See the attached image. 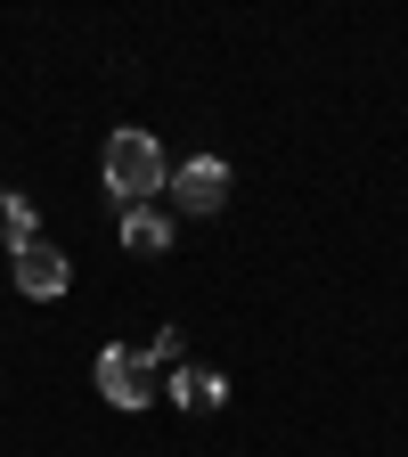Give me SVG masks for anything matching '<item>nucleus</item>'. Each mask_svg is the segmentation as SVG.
I'll use <instances>...</instances> for the list:
<instances>
[{
	"mask_svg": "<svg viewBox=\"0 0 408 457\" xmlns=\"http://www.w3.org/2000/svg\"><path fill=\"white\" fill-rule=\"evenodd\" d=\"M33 237H41V220H33V196L0 188V245H9V253H25Z\"/></svg>",
	"mask_w": 408,
	"mask_h": 457,
	"instance_id": "0eeeda50",
	"label": "nucleus"
},
{
	"mask_svg": "<svg viewBox=\"0 0 408 457\" xmlns=\"http://www.w3.org/2000/svg\"><path fill=\"white\" fill-rule=\"evenodd\" d=\"M90 384H98V400H106V409H147V400L163 392V376H155V360L147 352H131V343H106V352H98V368H90Z\"/></svg>",
	"mask_w": 408,
	"mask_h": 457,
	"instance_id": "f03ea898",
	"label": "nucleus"
},
{
	"mask_svg": "<svg viewBox=\"0 0 408 457\" xmlns=\"http://www.w3.org/2000/svg\"><path fill=\"white\" fill-rule=\"evenodd\" d=\"M123 245L131 253H171V212L163 204H131L123 212Z\"/></svg>",
	"mask_w": 408,
	"mask_h": 457,
	"instance_id": "423d86ee",
	"label": "nucleus"
},
{
	"mask_svg": "<svg viewBox=\"0 0 408 457\" xmlns=\"http://www.w3.org/2000/svg\"><path fill=\"white\" fill-rule=\"evenodd\" d=\"M17 262V295H33V303H57V295H66V278H74V262L66 253H57V245H25V253H9Z\"/></svg>",
	"mask_w": 408,
	"mask_h": 457,
	"instance_id": "20e7f679",
	"label": "nucleus"
},
{
	"mask_svg": "<svg viewBox=\"0 0 408 457\" xmlns=\"http://www.w3.org/2000/svg\"><path fill=\"white\" fill-rule=\"evenodd\" d=\"M171 204H180V212H196V220H212L221 204H229V188H237V180H229V163L221 155H188L180 171H171Z\"/></svg>",
	"mask_w": 408,
	"mask_h": 457,
	"instance_id": "7ed1b4c3",
	"label": "nucleus"
},
{
	"mask_svg": "<svg viewBox=\"0 0 408 457\" xmlns=\"http://www.w3.org/2000/svg\"><path fill=\"white\" fill-rule=\"evenodd\" d=\"M163 392H171V400H180V409H188V417H212V409H221V400H229V376H221V368H188V360H180V368H171V376H163Z\"/></svg>",
	"mask_w": 408,
	"mask_h": 457,
	"instance_id": "39448f33",
	"label": "nucleus"
},
{
	"mask_svg": "<svg viewBox=\"0 0 408 457\" xmlns=\"http://www.w3.org/2000/svg\"><path fill=\"white\" fill-rule=\"evenodd\" d=\"M163 180H171V163H163L155 131H114L106 139V188L123 196V212L147 204V196H163Z\"/></svg>",
	"mask_w": 408,
	"mask_h": 457,
	"instance_id": "f257e3e1",
	"label": "nucleus"
}]
</instances>
